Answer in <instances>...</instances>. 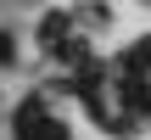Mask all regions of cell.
Instances as JSON below:
<instances>
[{
	"label": "cell",
	"mask_w": 151,
	"mask_h": 140,
	"mask_svg": "<svg viewBox=\"0 0 151 140\" xmlns=\"http://www.w3.org/2000/svg\"><path fill=\"white\" fill-rule=\"evenodd\" d=\"M39 45H45V51H67V17H62V11H50V17L39 22Z\"/></svg>",
	"instance_id": "1"
},
{
	"label": "cell",
	"mask_w": 151,
	"mask_h": 140,
	"mask_svg": "<svg viewBox=\"0 0 151 140\" xmlns=\"http://www.w3.org/2000/svg\"><path fill=\"white\" fill-rule=\"evenodd\" d=\"M11 56H17V45H11V34H0V67H6Z\"/></svg>",
	"instance_id": "2"
}]
</instances>
